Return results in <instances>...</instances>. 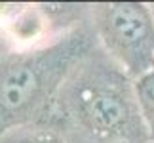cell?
I'll return each mask as SVG.
<instances>
[{
    "label": "cell",
    "mask_w": 154,
    "mask_h": 143,
    "mask_svg": "<svg viewBox=\"0 0 154 143\" xmlns=\"http://www.w3.org/2000/svg\"><path fill=\"white\" fill-rule=\"evenodd\" d=\"M135 94H137L139 109L143 115V120L149 130L150 141L154 143V67L133 80Z\"/></svg>",
    "instance_id": "5b68a950"
},
{
    "label": "cell",
    "mask_w": 154,
    "mask_h": 143,
    "mask_svg": "<svg viewBox=\"0 0 154 143\" xmlns=\"http://www.w3.org/2000/svg\"><path fill=\"white\" fill-rule=\"evenodd\" d=\"M0 143H74V139L63 126V122L51 116L48 120L17 128L2 135Z\"/></svg>",
    "instance_id": "277c9868"
},
{
    "label": "cell",
    "mask_w": 154,
    "mask_h": 143,
    "mask_svg": "<svg viewBox=\"0 0 154 143\" xmlns=\"http://www.w3.org/2000/svg\"><path fill=\"white\" fill-rule=\"evenodd\" d=\"M90 25L99 48L131 78L154 67V10L145 2L90 4Z\"/></svg>",
    "instance_id": "3957f363"
},
{
    "label": "cell",
    "mask_w": 154,
    "mask_h": 143,
    "mask_svg": "<svg viewBox=\"0 0 154 143\" xmlns=\"http://www.w3.org/2000/svg\"><path fill=\"white\" fill-rule=\"evenodd\" d=\"M95 46L97 38L88 17L48 42L4 57L0 61V138L51 118L65 78Z\"/></svg>",
    "instance_id": "7a4b0ae2"
},
{
    "label": "cell",
    "mask_w": 154,
    "mask_h": 143,
    "mask_svg": "<svg viewBox=\"0 0 154 143\" xmlns=\"http://www.w3.org/2000/svg\"><path fill=\"white\" fill-rule=\"evenodd\" d=\"M53 116L74 143H152L133 78L99 44L65 78Z\"/></svg>",
    "instance_id": "6da1fadb"
},
{
    "label": "cell",
    "mask_w": 154,
    "mask_h": 143,
    "mask_svg": "<svg viewBox=\"0 0 154 143\" xmlns=\"http://www.w3.org/2000/svg\"><path fill=\"white\" fill-rule=\"evenodd\" d=\"M14 52H17L15 46H14V42L10 40L8 33H6L2 27H0V61H2L4 57H8L10 53H14Z\"/></svg>",
    "instance_id": "8992f818"
}]
</instances>
